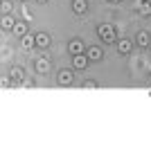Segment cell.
I'll list each match as a JSON object with an SVG mask.
<instances>
[{"instance_id":"6da1fadb","label":"cell","mask_w":151,"mask_h":151,"mask_svg":"<svg viewBox=\"0 0 151 151\" xmlns=\"http://www.w3.org/2000/svg\"><path fill=\"white\" fill-rule=\"evenodd\" d=\"M97 34L101 36V41H104V43H117V32H115V27L111 25V23L99 25V27H97Z\"/></svg>"},{"instance_id":"7a4b0ae2","label":"cell","mask_w":151,"mask_h":151,"mask_svg":"<svg viewBox=\"0 0 151 151\" xmlns=\"http://www.w3.org/2000/svg\"><path fill=\"white\" fill-rule=\"evenodd\" d=\"M72 81H75V72H72V70H65V68H63L61 72L57 75V83H59V86H70Z\"/></svg>"},{"instance_id":"3957f363","label":"cell","mask_w":151,"mask_h":151,"mask_svg":"<svg viewBox=\"0 0 151 151\" xmlns=\"http://www.w3.org/2000/svg\"><path fill=\"white\" fill-rule=\"evenodd\" d=\"M88 63H90V59L86 57V52H81V54H72V68H75V70H86Z\"/></svg>"},{"instance_id":"277c9868","label":"cell","mask_w":151,"mask_h":151,"mask_svg":"<svg viewBox=\"0 0 151 151\" xmlns=\"http://www.w3.org/2000/svg\"><path fill=\"white\" fill-rule=\"evenodd\" d=\"M86 57L90 61H101L104 59V50H101L99 45H90V47H86Z\"/></svg>"},{"instance_id":"5b68a950","label":"cell","mask_w":151,"mask_h":151,"mask_svg":"<svg viewBox=\"0 0 151 151\" xmlns=\"http://www.w3.org/2000/svg\"><path fill=\"white\" fill-rule=\"evenodd\" d=\"M68 52L70 54H81V52H86V45H83L81 38H72L68 45Z\"/></svg>"},{"instance_id":"8992f818","label":"cell","mask_w":151,"mask_h":151,"mask_svg":"<svg viewBox=\"0 0 151 151\" xmlns=\"http://www.w3.org/2000/svg\"><path fill=\"white\" fill-rule=\"evenodd\" d=\"M20 45L25 47V50H32V47H36V34H23L20 36Z\"/></svg>"},{"instance_id":"52a82bcc","label":"cell","mask_w":151,"mask_h":151,"mask_svg":"<svg viewBox=\"0 0 151 151\" xmlns=\"http://www.w3.org/2000/svg\"><path fill=\"white\" fill-rule=\"evenodd\" d=\"M34 68H36V72H38V75H47V72H50V61L41 57V59H36Z\"/></svg>"},{"instance_id":"ba28073f","label":"cell","mask_w":151,"mask_h":151,"mask_svg":"<svg viewBox=\"0 0 151 151\" xmlns=\"http://www.w3.org/2000/svg\"><path fill=\"white\" fill-rule=\"evenodd\" d=\"M50 43H52L50 34H45V32H38L36 34V47H50Z\"/></svg>"},{"instance_id":"9c48e42d","label":"cell","mask_w":151,"mask_h":151,"mask_svg":"<svg viewBox=\"0 0 151 151\" xmlns=\"http://www.w3.org/2000/svg\"><path fill=\"white\" fill-rule=\"evenodd\" d=\"M135 12H138L140 16H151V5H149V0H140L138 5H135Z\"/></svg>"},{"instance_id":"30bf717a","label":"cell","mask_w":151,"mask_h":151,"mask_svg":"<svg viewBox=\"0 0 151 151\" xmlns=\"http://www.w3.org/2000/svg\"><path fill=\"white\" fill-rule=\"evenodd\" d=\"M14 25H16V20H14L12 14H2V18H0V27H2V29H14Z\"/></svg>"},{"instance_id":"8fae6325","label":"cell","mask_w":151,"mask_h":151,"mask_svg":"<svg viewBox=\"0 0 151 151\" xmlns=\"http://www.w3.org/2000/svg\"><path fill=\"white\" fill-rule=\"evenodd\" d=\"M131 47H133V43L129 38H120V41H117V52H120V54H129Z\"/></svg>"},{"instance_id":"7c38bea8","label":"cell","mask_w":151,"mask_h":151,"mask_svg":"<svg viewBox=\"0 0 151 151\" xmlns=\"http://www.w3.org/2000/svg\"><path fill=\"white\" fill-rule=\"evenodd\" d=\"M72 9H75V14H86L88 12V0H72Z\"/></svg>"},{"instance_id":"4fadbf2b","label":"cell","mask_w":151,"mask_h":151,"mask_svg":"<svg viewBox=\"0 0 151 151\" xmlns=\"http://www.w3.org/2000/svg\"><path fill=\"white\" fill-rule=\"evenodd\" d=\"M135 43L140 45V47H147V45L151 43V38H149V32H138V36H135Z\"/></svg>"},{"instance_id":"5bb4252c","label":"cell","mask_w":151,"mask_h":151,"mask_svg":"<svg viewBox=\"0 0 151 151\" xmlns=\"http://www.w3.org/2000/svg\"><path fill=\"white\" fill-rule=\"evenodd\" d=\"M9 77H12L14 81H25V72H23V68H18V65H14V68L9 70Z\"/></svg>"},{"instance_id":"9a60e30c","label":"cell","mask_w":151,"mask_h":151,"mask_svg":"<svg viewBox=\"0 0 151 151\" xmlns=\"http://www.w3.org/2000/svg\"><path fill=\"white\" fill-rule=\"evenodd\" d=\"M12 32L16 34V36H23V34H27V25H25V23H16Z\"/></svg>"},{"instance_id":"2e32d148","label":"cell","mask_w":151,"mask_h":151,"mask_svg":"<svg viewBox=\"0 0 151 151\" xmlns=\"http://www.w3.org/2000/svg\"><path fill=\"white\" fill-rule=\"evenodd\" d=\"M12 2H9V0H2V2H0V12L2 14H12Z\"/></svg>"},{"instance_id":"e0dca14e","label":"cell","mask_w":151,"mask_h":151,"mask_svg":"<svg viewBox=\"0 0 151 151\" xmlns=\"http://www.w3.org/2000/svg\"><path fill=\"white\" fill-rule=\"evenodd\" d=\"M0 83H2V88H12V86H14V81H12V79H9V77H2V79H0Z\"/></svg>"},{"instance_id":"ac0fdd59","label":"cell","mask_w":151,"mask_h":151,"mask_svg":"<svg viewBox=\"0 0 151 151\" xmlns=\"http://www.w3.org/2000/svg\"><path fill=\"white\" fill-rule=\"evenodd\" d=\"M83 88H88V90H93V88H97V83H95L93 79H88V81H83Z\"/></svg>"},{"instance_id":"d6986e66","label":"cell","mask_w":151,"mask_h":151,"mask_svg":"<svg viewBox=\"0 0 151 151\" xmlns=\"http://www.w3.org/2000/svg\"><path fill=\"white\" fill-rule=\"evenodd\" d=\"M108 2H122V0H108Z\"/></svg>"},{"instance_id":"ffe728a7","label":"cell","mask_w":151,"mask_h":151,"mask_svg":"<svg viewBox=\"0 0 151 151\" xmlns=\"http://www.w3.org/2000/svg\"><path fill=\"white\" fill-rule=\"evenodd\" d=\"M36 2H47V0H36Z\"/></svg>"},{"instance_id":"44dd1931","label":"cell","mask_w":151,"mask_h":151,"mask_svg":"<svg viewBox=\"0 0 151 151\" xmlns=\"http://www.w3.org/2000/svg\"><path fill=\"white\" fill-rule=\"evenodd\" d=\"M149 5H151V0H149Z\"/></svg>"}]
</instances>
